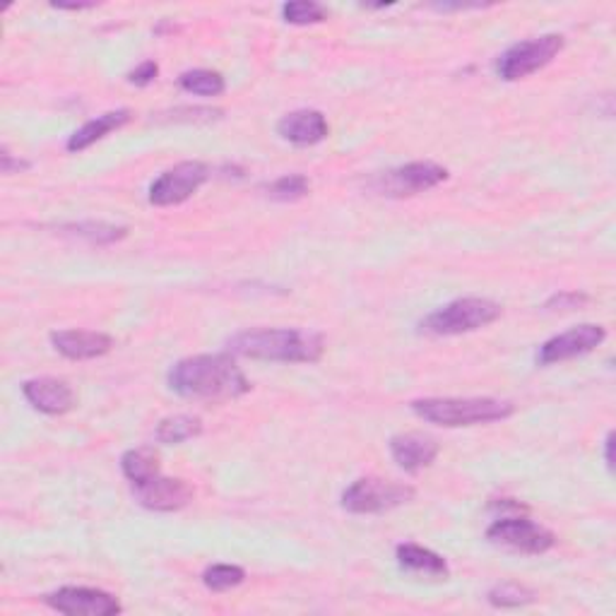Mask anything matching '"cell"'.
<instances>
[{
    "label": "cell",
    "mask_w": 616,
    "mask_h": 616,
    "mask_svg": "<svg viewBox=\"0 0 616 616\" xmlns=\"http://www.w3.org/2000/svg\"><path fill=\"white\" fill-rule=\"evenodd\" d=\"M486 539L501 549L532 557L547 554V551L557 544L554 532L528 518H498L496 522H492V528L486 530Z\"/></svg>",
    "instance_id": "obj_7"
},
{
    "label": "cell",
    "mask_w": 616,
    "mask_h": 616,
    "mask_svg": "<svg viewBox=\"0 0 616 616\" xmlns=\"http://www.w3.org/2000/svg\"><path fill=\"white\" fill-rule=\"evenodd\" d=\"M0 169H3V174H15V172H22V169H30V164L22 162V160H15L8 152V147H3V150H0Z\"/></svg>",
    "instance_id": "obj_29"
},
{
    "label": "cell",
    "mask_w": 616,
    "mask_h": 616,
    "mask_svg": "<svg viewBox=\"0 0 616 616\" xmlns=\"http://www.w3.org/2000/svg\"><path fill=\"white\" fill-rule=\"evenodd\" d=\"M54 8H58V10H87V8H95L92 3H73V6H66V3H56Z\"/></svg>",
    "instance_id": "obj_31"
},
{
    "label": "cell",
    "mask_w": 616,
    "mask_h": 616,
    "mask_svg": "<svg viewBox=\"0 0 616 616\" xmlns=\"http://www.w3.org/2000/svg\"><path fill=\"white\" fill-rule=\"evenodd\" d=\"M563 51V36L561 34H542L528 38V42H518L496 61V73L501 80L518 82L522 77H528L537 70L549 66Z\"/></svg>",
    "instance_id": "obj_6"
},
{
    "label": "cell",
    "mask_w": 616,
    "mask_h": 616,
    "mask_svg": "<svg viewBox=\"0 0 616 616\" xmlns=\"http://www.w3.org/2000/svg\"><path fill=\"white\" fill-rule=\"evenodd\" d=\"M169 388L190 400H237L253 385L231 354H198L176 362L169 371Z\"/></svg>",
    "instance_id": "obj_1"
},
{
    "label": "cell",
    "mask_w": 616,
    "mask_h": 616,
    "mask_svg": "<svg viewBox=\"0 0 616 616\" xmlns=\"http://www.w3.org/2000/svg\"><path fill=\"white\" fill-rule=\"evenodd\" d=\"M501 318V304L482 297H465L436 308L433 314L421 320V330L429 336L451 338L462 332H474Z\"/></svg>",
    "instance_id": "obj_4"
},
{
    "label": "cell",
    "mask_w": 616,
    "mask_h": 616,
    "mask_svg": "<svg viewBox=\"0 0 616 616\" xmlns=\"http://www.w3.org/2000/svg\"><path fill=\"white\" fill-rule=\"evenodd\" d=\"M587 301L590 297L583 292H559L544 304V308L547 311H575V308H583Z\"/></svg>",
    "instance_id": "obj_27"
},
{
    "label": "cell",
    "mask_w": 616,
    "mask_h": 616,
    "mask_svg": "<svg viewBox=\"0 0 616 616\" xmlns=\"http://www.w3.org/2000/svg\"><path fill=\"white\" fill-rule=\"evenodd\" d=\"M397 563H400L403 571L429 575V578H446L448 575V563L441 554L436 551L419 547V544H400L395 549Z\"/></svg>",
    "instance_id": "obj_18"
},
{
    "label": "cell",
    "mask_w": 616,
    "mask_h": 616,
    "mask_svg": "<svg viewBox=\"0 0 616 616\" xmlns=\"http://www.w3.org/2000/svg\"><path fill=\"white\" fill-rule=\"evenodd\" d=\"M415 498V490L409 484L362 477L350 484L342 494V508L354 516H376V513L393 510Z\"/></svg>",
    "instance_id": "obj_5"
},
{
    "label": "cell",
    "mask_w": 616,
    "mask_h": 616,
    "mask_svg": "<svg viewBox=\"0 0 616 616\" xmlns=\"http://www.w3.org/2000/svg\"><path fill=\"white\" fill-rule=\"evenodd\" d=\"M178 85H182L184 92L198 95V97H220L227 89V82L220 73L205 70V68L184 73L182 77H178Z\"/></svg>",
    "instance_id": "obj_21"
},
{
    "label": "cell",
    "mask_w": 616,
    "mask_h": 616,
    "mask_svg": "<svg viewBox=\"0 0 616 616\" xmlns=\"http://www.w3.org/2000/svg\"><path fill=\"white\" fill-rule=\"evenodd\" d=\"M243 581H246V571L234 566V563H215L202 573V583L212 593H227V590L239 587Z\"/></svg>",
    "instance_id": "obj_24"
},
{
    "label": "cell",
    "mask_w": 616,
    "mask_h": 616,
    "mask_svg": "<svg viewBox=\"0 0 616 616\" xmlns=\"http://www.w3.org/2000/svg\"><path fill=\"white\" fill-rule=\"evenodd\" d=\"M607 340V330L595 323H585L571 328L569 332H561V336L547 340L537 352V364L539 366H554L561 362H569V359L590 354L593 350Z\"/></svg>",
    "instance_id": "obj_11"
},
{
    "label": "cell",
    "mask_w": 616,
    "mask_h": 616,
    "mask_svg": "<svg viewBox=\"0 0 616 616\" xmlns=\"http://www.w3.org/2000/svg\"><path fill=\"white\" fill-rule=\"evenodd\" d=\"M486 600H490V605L496 607V609H518V607L532 605L537 597H535L532 590L525 587V585L501 583V585H494L490 590V595H486Z\"/></svg>",
    "instance_id": "obj_22"
},
{
    "label": "cell",
    "mask_w": 616,
    "mask_h": 616,
    "mask_svg": "<svg viewBox=\"0 0 616 616\" xmlns=\"http://www.w3.org/2000/svg\"><path fill=\"white\" fill-rule=\"evenodd\" d=\"M22 395L28 397V403L36 409V413L51 417L66 415L75 407V393L70 385L61 378L42 376V378L24 381Z\"/></svg>",
    "instance_id": "obj_12"
},
{
    "label": "cell",
    "mask_w": 616,
    "mask_h": 616,
    "mask_svg": "<svg viewBox=\"0 0 616 616\" xmlns=\"http://www.w3.org/2000/svg\"><path fill=\"white\" fill-rule=\"evenodd\" d=\"M231 354L263 362L316 364L326 352L323 336L297 328H258L243 330L229 340Z\"/></svg>",
    "instance_id": "obj_2"
},
{
    "label": "cell",
    "mask_w": 616,
    "mask_h": 616,
    "mask_svg": "<svg viewBox=\"0 0 616 616\" xmlns=\"http://www.w3.org/2000/svg\"><path fill=\"white\" fill-rule=\"evenodd\" d=\"M202 433V419L200 417H193V415H176V417H166L160 421L157 436L160 443L166 446H176V443H184L196 439V436Z\"/></svg>",
    "instance_id": "obj_20"
},
{
    "label": "cell",
    "mask_w": 616,
    "mask_h": 616,
    "mask_svg": "<svg viewBox=\"0 0 616 616\" xmlns=\"http://www.w3.org/2000/svg\"><path fill=\"white\" fill-rule=\"evenodd\" d=\"M605 462L607 468L614 470V433H607V441H605Z\"/></svg>",
    "instance_id": "obj_30"
},
{
    "label": "cell",
    "mask_w": 616,
    "mask_h": 616,
    "mask_svg": "<svg viewBox=\"0 0 616 616\" xmlns=\"http://www.w3.org/2000/svg\"><path fill=\"white\" fill-rule=\"evenodd\" d=\"M157 75H160V66L154 61H145V63H140V66L135 70L128 73V82H133L138 87H147L150 82L157 80Z\"/></svg>",
    "instance_id": "obj_28"
},
{
    "label": "cell",
    "mask_w": 616,
    "mask_h": 616,
    "mask_svg": "<svg viewBox=\"0 0 616 616\" xmlns=\"http://www.w3.org/2000/svg\"><path fill=\"white\" fill-rule=\"evenodd\" d=\"M121 470L125 480L133 482V486H143L154 477H160V455L152 448H133V451L123 453Z\"/></svg>",
    "instance_id": "obj_19"
},
{
    "label": "cell",
    "mask_w": 616,
    "mask_h": 616,
    "mask_svg": "<svg viewBox=\"0 0 616 616\" xmlns=\"http://www.w3.org/2000/svg\"><path fill=\"white\" fill-rule=\"evenodd\" d=\"M391 455L397 468L415 474L433 465V460L439 458V443L427 433H397L391 439Z\"/></svg>",
    "instance_id": "obj_16"
},
{
    "label": "cell",
    "mask_w": 616,
    "mask_h": 616,
    "mask_svg": "<svg viewBox=\"0 0 616 616\" xmlns=\"http://www.w3.org/2000/svg\"><path fill=\"white\" fill-rule=\"evenodd\" d=\"M308 190H311V184H308L306 176L287 174V176L277 178L275 184L267 186V196L279 202H294V200L306 198Z\"/></svg>",
    "instance_id": "obj_25"
},
{
    "label": "cell",
    "mask_w": 616,
    "mask_h": 616,
    "mask_svg": "<svg viewBox=\"0 0 616 616\" xmlns=\"http://www.w3.org/2000/svg\"><path fill=\"white\" fill-rule=\"evenodd\" d=\"M448 178V169L436 162H409L397 169L385 172L376 178L378 193L388 198H409L441 186Z\"/></svg>",
    "instance_id": "obj_8"
},
{
    "label": "cell",
    "mask_w": 616,
    "mask_h": 616,
    "mask_svg": "<svg viewBox=\"0 0 616 616\" xmlns=\"http://www.w3.org/2000/svg\"><path fill=\"white\" fill-rule=\"evenodd\" d=\"M51 344L58 354L73 359V362H87V359L109 354L113 340L107 332L97 330H58L51 332Z\"/></svg>",
    "instance_id": "obj_14"
},
{
    "label": "cell",
    "mask_w": 616,
    "mask_h": 616,
    "mask_svg": "<svg viewBox=\"0 0 616 616\" xmlns=\"http://www.w3.org/2000/svg\"><path fill=\"white\" fill-rule=\"evenodd\" d=\"M210 178V169L202 162H182L166 169L150 186V202L157 208H172V205L186 202L193 193Z\"/></svg>",
    "instance_id": "obj_9"
},
{
    "label": "cell",
    "mask_w": 616,
    "mask_h": 616,
    "mask_svg": "<svg viewBox=\"0 0 616 616\" xmlns=\"http://www.w3.org/2000/svg\"><path fill=\"white\" fill-rule=\"evenodd\" d=\"M66 231L89 243H97V246H107V243H116L128 237L125 227H116L107 222H77V224H68Z\"/></svg>",
    "instance_id": "obj_23"
},
{
    "label": "cell",
    "mask_w": 616,
    "mask_h": 616,
    "mask_svg": "<svg viewBox=\"0 0 616 616\" xmlns=\"http://www.w3.org/2000/svg\"><path fill=\"white\" fill-rule=\"evenodd\" d=\"M409 407L419 419L446 429L492 424L516 413L513 403L496 400V397H424Z\"/></svg>",
    "instance_id": "obj_3"
},
{
    "label": "cell",
    "mask_w": 616,
    "mask_h": 616,
    "mask_svg": "<svg viewBox=\"0 0 616 616\" xmlns=\"http://www.w3.org/2000/svg\"><path fill=\"white\" fill-rule=\"evenodd\" d=\"M282 18L289 24H318L328 20V12L314 0H294V3L282 6Z\"/></svg>",
    "instance_id": "obj_26"
},
{
    "label": "cell",
    "mask_w": 616,
    "mask_h": 616,
    "mask_svg": "<svg viewBox=\"0 0 616 616\" xmlns=\"http://www.w3.org/2000/svg\"><path fill=\"white\" fill-rule=\"evenodd\" d=\"M277 133L292 145L308 147L318 145L330 135V125L326 116L316 109H299L282 116L277 123Z\"/></svg>",
    "instance_id": "obj_15"
},
{
    "label": "cell",
    "mask_w": 616,
    "mask_h": 616,
    "mask_svg": "<svg viewBox=\"0 0 616 616\" xmlns=\"http://www.w3.org/2000/svg\"><path fill=\"white\" fill-rule=\"evenodd\" d=\"M128 121H131V111L128 109H116L97 116V119L87 121L82 128H77V131L70 135L68 152H82L87 147H92L101 138L119 131V128H123Z\"/></svg>",
    "instance_id": "obj_17"
},
{
    "label": "cell",
    "mask_w": 616,
    "mask_h": 616,
    "mask_svg": "<svg viewBox=\"0 0 616 616\" xmlns=\"http://www.w3.org/2000/svg\"><path fill=\"white\" fill-rule=\"evenodd\" d=\"M138 504L147 510L157 513H174L186 508L193 501L190 484L184 480H169V477H154L152 482L135 486Z\"/></svg>",
    "instance_id": "obj_13"
},
{
    "label": "cell",
    "mask_w": 616,
    "mask_h": 616,
    "mask_svg": "<svg viewBox=\"0 0 616 616\" xmlns=\"http://www.w3.org/2000/svg\"><path fill=\"white\" fill-rule=\"evenodd\" d=\"M44 602L54 612L68 616H113L123 612L119 597H113L111 593H105V590L97 587L68 585L46 595Z\"/></svg>",
    "instance_id": "obj_10"
}]
</instances>
